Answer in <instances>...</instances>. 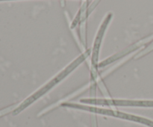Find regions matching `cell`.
Masks as SVG:
<instances>
[{"instance_id":"6da1fadb","label":"cell","mask_w":153,"mask_h":127,"mask_svg":"<svg viewBox=\"0 0 153 127\" xmlns=\"http://www.w3.org/2000/svg\"><path fill=\"white\" fill-rule=\"evenodd\" d=\"M89 51H87L86 52H84V53L82 54V55H80L77 59H75L70 65H69L65 69L63 70L60 74H58L56 77H54L50 82H49V83L46 85H45L43 87H42L41 89H39L38 91H37L35 93L33 94L31 97L27 98L24 102H22V104L14 110L13 115L19 114L20 112H22V110L25 109V108H27L28 106H30L32 103H34V101H37L38 98H40V97H42L43 95H45L46 92H49L53 86H55V85L58 84L61 80H62L65 77H67L70 72H72V71H73L76 67L79 66L84 60H85V59H87V57L89 56Z\"/></svg>"},{"instance_id":"7a4b0ae2","label":"cell","mask_w":153,"mask_h":127,"mask_svg":"<svg viewBox=\"0 0 153 127\" xmlns=\"http://www.w3.org/2000/svg\"><path fill=\"white\" fill-rule=\"evenodd\" d=\"M61 106H62L68 107V108L76 109H81V110H84V111H88V112H90L96 113V114H100V115H104L111 116V117H119V118H121V119H125V120H131V121L142 123V124L146 125V126L149 127H153V121L149 120V119L144 118V117H139V116L127 114V113L121 112L116 111V110L97 108V107L80 105V104H70V103H64V104H61Z\"/></svg>"},{"instance_id":"3957f363","label":"cell","mask_w":153,"mask_h":127,"mask_svg":"<svg viewBox=\"0 0 153 127\" xmlns=\"http://www.w3.org/2000/svg\"><path fill=\"white\" fill-rule=\"evenodd\" d=\"M111 17H112L111 13H109V15H108V16H106L105 19L101 27H100V31H99L97 37H96L95 43H94V48H93L92 57H91V69L97 70V68H98L99 53H100V46H101L102 40L103 36H104L106 28H107L109 22H110L111 19Z\"/></svg>"}]
</instances>
